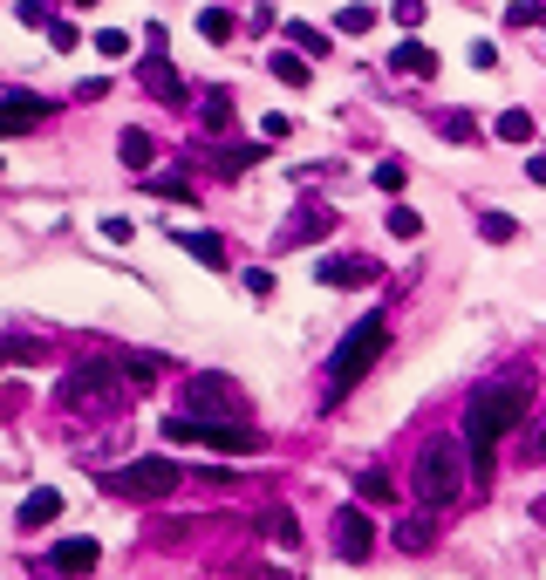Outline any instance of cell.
Listing matches in <instances>:
<instances>
[{"instance_id": "6da1fadb", "label": "cell", "mask_w": 546, "mask_h": 580, "mask_svg": "<svg viewBox=\"0 0 546 580\" xmlns=\"http://www.w3.org/2000/svg\"><path fill=\"white\" fill-rule=\"evenodd\" d=\"M526 410H533V376L499 383V389H478L465 403V451H471V471H478V478L492 471V444H499L506 430L526 424Z\"/></svg>"}, {"instance_id": "7a4b0ae2", "label": "cell", "mask_w": 546, "mask_h": 580, "mask_svg": "<svg viewBox=\"0 0 546 580\" xmlns=\"http://www.w3.org/2000/svg\"><path fill=\"white\" fill-rule=\"evenodd\" d=\"M383 348H390V321L383 314H362L349 335H342V348H335V362H328V403H342L376 362H383Z\"/></svg>"}, {"instance_id": "3957f363", "label": "cell", "mask_w": 546, "mask_h": 580, "mask_svg": "<svg viewBox=\"0 0 546 580\" xmlns=\"http://www.w3.org/2000/svg\"><path fill=\"white\" fill-rule=\"evenodd\" d=\"M164 437L171 444H205V451H226V458H253L260 451V430L253 424H226V417H164Z\"/></svg>"}, {"instance_id": "277c9868", "label": "cell", "mask_w": 546, "mask_h": 580, "mask_svg": "<svg viewBox=\"0 0 546 580\" xmlns=\"http://www.w3.org/2000/svg\"><path fill=\"white\" fill-rule=\"evenodd\" d=\"M123 362L117 355H89V362H76L69 376H62V403L69 410H103V403H117L123 396Z\"/></svg>"}, {"instance_id": "5b68a950", "label": "cell", "mask_w": 546, "mask_h": 580, "mask_svg": "<svg viewBox=\"0 0 546 580\" xmlns=\"http://www.w3.org/2000/svg\"><path fill=\"white\" fill-rule=\"evenodd\" d=\"M465 451L451 444V437H437V444H424L417 451V499L424 505H451L458 492H465Z\"/></svg>"}, {"instance_id": "8992f818", "label": "cell", "mask_w": 546, "mask_h": 580, "mask_svg": "<svg viewBox=\"0 0 546 580\" xmlns=\"http://www.w3.org/2000/svg\"><path fill=\"white\" fill-rule=\"evenodd\" d=\"M103 492H117V499H164V492H178V464L171 458L117 464V471H103Z\"/></svg>"}, {"instance_id": "52a82bcc", "label": "cell", "mask_w": 546, "mask_h": 580, "mask_svg": "<svg viewBox=\"0 0 546 580\" xmlns=\"http://www.w3.org/2000/svg\"><path fill=\"white\" fill-rule=\"evenodd\" d=\"M185 410L192 417H226V424H239L246 417V396H239L233 376H192L185 383Z\"/></svg>"}, {"instance_id": "ba28073f", "label": "cell", "mask_w": 546, "mask_h": 580, "mask_svg": "<svg viewBox=\"0 0 546 580\" xmlns=\"http://www.w3.org/2000/svg\"><path fill=\"white\" fill-rule=\"evenodd\" d=\"M335 553H342L349 567H362V560L376 553V519H369L362 505H342V512H335Z\"/></svg>"}, {"instance_id": "9c48e42d", "label": "cell", "mask_w": 546, "mask_h": 580, "mask_svg": "<svg viewBox=\"0 0 546 580\" xmlns=\"http://www.w3.org/2000/svg\"><path fill=\"white\" fill-rule=\"evenodd\" d=\"M96 560H103V546H96L89 533H82V540H62V546H48V560H41V567H48V574H89Z\"/></svg>"}, {"instance_id": "30bf717a", "label": "cell", "mask_w": 546, "mask_h": 580, "mask_svg": "<svg viewBox=\"0 0 546 580\" xmlns=\"http://www.w3.org/2000/svg\"><path fill=\"white\" fill-rule=\"evenodd\" d=\"M35 123H48L41 96H0V137H28Z\"/></svg>"}, {"instance_id": "8fae6325", "label": "cell", "mask_w": 546, "mask_h": 580, "mask_svg": "<svg viewBox=\"0 0 546 580\" xmlns=\"http://www.w3.org/2000/svg\"><path fill=\"white\" fill-rule=\"evenodd\" d=\"M314 280H321V287H369L376 267H369V260H355V253H328V260L314 267Z\"/></svg>"}, {"instance_id": "7c38bea8", "label": "cell", "mask_w": 546, "mask_h": 580, "mask_svg": "<svg viewBox=\"0 0 546 580\" xmlns=\"http://www.w3.org/2000/svg\"><path fill=\"white\" fill-rule=\"evenodd\" d=\"M55 519H62V492H48V485L28 492L21 512H14V526H21V533H41V526H55Z\"/></svg>"}, {"instance_id": "4fadbf2b", "label": "cell", "mask_w": 546, "mask_h": 580, "mask_svg": "<svg viewBox=\"0 0 546 580\" xmlns=\"http://www.w3.org/2000/svg\"><path fill=\"white\" fill-rule=\"evenodd\" d=\"M137 76L151 82V96H164V103H185V96H192V89H185V82H178V69H171V62H164V55H151V62H144V69H137Z\"/></svg>"}, {"instance_id": "5bb4252c", "label": "cell", "mask_w": 546, "mask_h": 580, "mask_svg": "<svg viewBox=\"0 0 546 580\" xmlns=\"http://www.w3.org/2000/svg\"><path fill=\"white\" fill-rule=\"evenodd\" d=\"M390 69H396V76H417V82H424V76H437V55H430L424 41H403V48L390 55Z\"/></svg>"}, {"instance_id": "9a60e30c", "label": "cell", "mask_w": 546, "mask_h": 580, "mask_svg": "<svg viewBox=\"0 0 546 580\" xmlns=\"http://www.w3.org/2000/svg\"><path fill=\"white\" fill-rule=\"evenodd\" d=\"M178 246L192 253L198 267H226V239L219 232H178Z\"/></svg>"}, {"instance_id": "2e32d148", "label": "cell", "mask_w": 546, "mask_h": 580, "mask_svg": "<svg viewBox=\"0 0 546 580\" xmlns=\"http://www.w3.org/2000/svg\"><path fill=\"white\" fill-rule=\"evenodd\" d=\"M267 69H273V82H287V89H308V82H314V76H308V55H301V48H280Z\"/></svg>"}, {"instance_id": "e0dca14e", "label": "cell", "mask_w": 546, "mask_h": 580, "mask_svg": "<svg viewBox=\"0 0 546 580\" xmlns=\"http://www.w3.org/2000/svg\"><path fill=\"white\" fill-rule=\"evenodd\" d=\"M117 157L130 164V171H144V164L157 157V137H151V130H123V137H117Z\"/></svg>"}, {"instance_id": "ac0fdd59", "label": "cell", "mask_w": 546, "mask_h": 580, "mask_svg": "<svg viewBox=\"0 0 546 580\" xmlns=\"http://www.w3.org/2000/svg\"><path fill=\"white\" fill-rule=\"evenodd\" d=\"M492 137H506V144H533V137H540V123H533L526 110H506L499 123H492Z\"/></svg>"}, {"instance_id": "d6986e66", "label": "cell", "mask_w": 546, "mask_h": 580, "mask_svg": "<svg viewBox=\"0 0 546 580\" xmlns=\"http://www.w3.org/2000/svg\"><path fill=\"white\" fill-rule=\"evenodd\" d=\"M376 21H383V14H376V7H369V0H349V7H342V14H335V28H342V35H369V28H376Z\"/></svg>"}, {"instance_id": "ffe728a7", "label": "cell", "mask_w": 546, "mask_h": 580, "mask_svg": "<svg viewBox=\"0 0 546 580\" xmlns=\"http://www.w3.org/2000/svg\"><path fill=\"white\" fill-rule=\"evenodd\" d=\"M430 533H437V526H430L424 512H410V519L396 526V546H403V553H424V546H430Z\"/></svg>"}, {"instance_id": "44dd1931", "label": "cell", "mask_w": 546, "mask_h": 580, "mask_svg": "<svg viewBox=\"0 0 546 580\" xmlns=\"http://www.w3.org/2000/svg\"><path fill=\"white\" fill-rule=\"evenodd\" d=\"M198 35L212 41V48H226V41H233V14H226V7H205V14H198Z\"/></svg>"}, {"instance_id": "7402d4cb", "label": "cell", "mask_w": 546, "mask_h": 580, "mask_svg": "<svg viewBox=\"0 0 546 580\" xmlns=\"http://www.w3.org/2000/svg\"><path fill=\"white\" fill-rule=\"evenodd\" d=\"M205 123H212V137H226V130H233V96H226V89H212V96H205Z\"/></svg>"}, {"instance_id": "603a6c76", "label": "cell", "mask_w": 546, "mask_h": 580, "mask_svg": "<svg viewBox=\"0 0 546 580\" xmlns=\"http://www.w3.org/2000/svg\"><path fill=\"white\" fill-rule=\"evenodd\" d=\"M478 232H485L492 246H512V239H519V219H506V212H485V219H478Z\"/></svg>"}, {"instance_id": "cb8c5ba5", "label": "cell", "mask_w": 546, "mask_h": 580, "mask_svg": "<svg viewBox=\"0 0 546 580\" xmlns=\"http://www.w3.org/2000/svg\"><path fill=\"white\" fill-rule=\"evenodd\" d=\"M287 41H294V48H301V55H328V35H321V28H308V21H294V28H287Z\"/></svg>"}, {"instance_id": "d4e9b609", "label": "cell", "mask_w": 546, "mask_h": 580, "mask_svg": "<svg viewBox=\"0 0 546 580\" xmlns=\"http://www.w3.org/2000/svg\"><path fill=\"white\" fill-rule=\"evenodd\" d=\"M437 130H444V144H471V130H478V123H471L465 110H444V116H437Z\"/></svg>"}, {"instance_id": "484cf974", "label": "cell", "mask_w": 546, "mask_h": 580, "mask_svg": "<svg viewBox=\"0 0 546 580\" xmlns=\"http://www.w3.org/2000/svg\"><path fill=\"white\" fill-rule=\"evenodd\" d=\"M390 239H424V219H417L410 205H396L390 212Z\"/></svg>"}, {"instance_id": "4316f807", "label": "cell", "mask_w": 546, "mask_h": 580, "mask_svg": "<svg viewBox=\"0 0 546 580\" xmlns=\"http://www.w3.org/2000/svg\"><path fill=\"white\" fill-rule=\"evenodd\" d=\"M96 55L123 62V55H130V35H123V28H96Z\"/></svg>"}, {"instance_id": "83f0119b", "label": "cell", "mask_w": 546, "mask_h": 580, "mask_svg": "<svg viewBox=\"0 0 546 580\" xmlns=\"http://www.w3.org/2000/svg\"><path fill=\"white\" fill-rule=\"evenodd\" d=\"M506 21H512V28H540V21H546V7H540V0H512V7H506Z\"/></svg>"}, {"instance_id": "f1b7e54d", "label": "cell", "mask_w": 546, "mask_h": 580, "mask_svg": "<svg viewBox=\"0 0 546 580\" xmlns=\"http://www.w3.org/2000/svg\"><path fill=\"white\" fill-rule=\"evenodd\" d=\"M362 499H376V505H390V499H396V485H390V471H362Z\"/></svg>"}, {"instance_id": "f546056e", "label": "cell", "mask_w": 546, "mask_h": 580, "mask_svg": "<svg viewBox=\"0 0 546 580\" xmlns=\"http://www.w3.org/2000/svg\"><path fill=\"white\" fill-rule=\"evenodd\" d=\"M48 41H55V55H69V48H82V28L76 21H48Z\"/></svg>"}, {"instance_id": "4dcf8cb0", "label": "cell", "mask_w": 546, "mask_h": 580, "mask_svg": "<svg viewBox=\"0 0 546 580\" xmlns=\"http://www.w3.org/2000/svg\"><path fill=\"white\" fill-rule=\"evenodd\" d=\"M376 192H403V164H396V157H383V164H376Z\"/></svg>"}, {"instance_id": "1f68e13d", "label": "cell", "mask_w": 546, "mask_h": 580, "mask_svg": "<svg viewBox=\"0 0 546 580\" xmlns=\"http://www.w3.org/2000/svg\"><path fill=\"white\" fill-rule=\"evenodd\" d=\"M151 192H157V198H171V205H192V198H198L192 185H185V178H157Z\"/></svg>"}, {"instance_id": "d6a6232c", "label": "cell", "mask_w": 546, "mask_h": 580, "mask_svg": "<svg viewBox=\"0 0 546 580\" xmlns=\"http://www.w3.org/2000/svg\"><path fill=\"white\" fill-rule=\"evenodd\" d=\"M390 14H396V28H410V35H417V28H424V0H396Z\"/></svg>"}, {"instance_id": "836d02e7", "label": "cell", "mask_w": 546, "mask_h": 580, "mask_svg": "<svg viewBox=\"0 0 546 580\" xmlns=\"http://www.w3.org/2000/svg\"><path fill=\"white\" fill-rule=\"evenodd\" d=\"M267 533H273V540H280V546H294V540H301V526H294L287 512H273V519H267Z\"/></svg>"}, {"instance_id": "e575fe53", "label": "cell", "mask_w": 546, "mask_h": 580, "mask_svg": "<svg viewBox=\"0 0 546 580\" xmlns=\"http://www.w3.org/2000/svg\"><path fill=\"white\" fill-rule=\"evenodd\" d=\"M103 239H110V246H130L137 226H130V219H103Z\"/></svg>"}, {"instance_id": "d590c367", "label": "cell", "mask_w": 546, "mask_h": 580, "mask_svg": "<svg viewBox=\"0 0 546 580\" xmlns=\"http://www.w3.org/2000/svg\"><path fill=\"white\" fill-rule=\"evenodd\" d=\"M540 458H546V417L526 430V464H540Z\"/></svg>"}, {"instance_id": "8d00e7d4", "label": "cell", "mask_w": 546, "mask_h": 580, "mask_svg": "<svg viewBox=\"0 0 546 580\" xmlns=\"http://www.w3.org/2000/svg\"><path fill=\"white\" fill-rule=\"evenodd\" d=\"M260 137H267V144H280V137H294V123H287V116H260Z\"/></svg>"}, {"instance_id": "74e56055", "label": "cell", "mask_w": 546, "mask_h": 580, "mask_svg": "<svg viewBox=\"0 0 546 580\" xmlns=\"http://www.w3.org/2000/svg\"><path fill=\"white\" fill-rule=\"evenodd\" d=\"M471 69H499V48L492 41H471Z\"/></svg>"}, {"instance_id": "f35d334b", "label": "cell", "mask_w": 546, "mask_h": 580, "mask_svg": "<svg viewBox=\"0 0 546 580\" xmlns=\"http://www.w3.org/2000/svg\"><path fill=\"white\" fill-rule=\"evenodd\" d=\"M21 21L28 28H48V0H21Z\"/></svg>"}, {"instance_id": "ab89813d", "label": "cell", "mask_w": 546, "mask_h": 580, "mask_svg": "<svg viewBox=\"0 0 546 580\" xmlns=\"http://www.w3.org/2000/svg\"><path fill=\"white\" fill-rule=\"evenodd\" d=\"M246 294H260V301H267V294H273V273L253 267V273H246Z\"/></svg>"}, {"instance_id": "60d3db41", "label": "cell", "mask_w": 546, "mask_h": 580, "mask_svg": "<svg viewBox=\"0 0 546 580\" xmlns=\"http://www.w3.org/2000/svg\"><path fill=\"white\" fill-rule=\"evenodd\" d=\"M526 178H533V185H546V151L533 157V164H526Z\"/></svg>"}, {"instance_id": "b9f144b4", "label": "cell", "mask_w": 546, "mask_h": 580, "mask_svg": "<svg viewBox=\"0 0 546 580\" xmlns=\"http://www.w3.org/2000/svg\"><path fill=\"white\" fill-rule=\"evenodd\" d=\"M76 7H96V0H76Z\"/></svg>"}, {"instance_id": "7bdbcfd3", "label": "cell", "mask_w": 546, "mask_h": 580, "mask_svg": "<svg viewBox=\"0 0 546 580\" xmlns=\"http://www.w3.org/2000/svg\"><path fill=\"white\" fill-rule=\"evenodd\" d=\"M540 519H546V499H540Z\"/></svg>"}]
</instances>
